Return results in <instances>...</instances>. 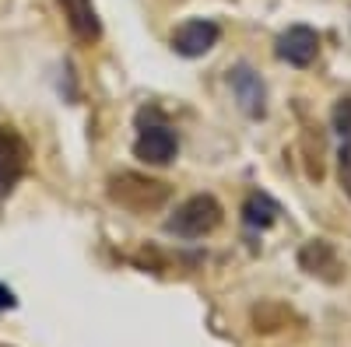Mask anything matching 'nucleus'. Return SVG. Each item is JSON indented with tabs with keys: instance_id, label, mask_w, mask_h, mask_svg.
<instances>
[{
	"instance_id": "obj_1",
	"label": "nucleus",
	"mask_w": 351,
	"mask_h": 347,
	"mask_svg": "<svg viewBox=\"0 0 351 347\" xmlns=\"http://www.w3.org/2000/svg\"><path fill=\"white\" fill-rule=\"evenodd\" d=\"M221 218H225V211L218 200L211 193H197L172 211V218L165 221V231L176 239H204L221 224Z\"/></svg>"
},
{
	"instance_id": "obj_2",
	"label": "nucleus",
	"mask_w": 351,
	"mask_h": 347,
	"mask_svg": "<svg viewBox=\"0 0 351 347\" xmlns=\"http://www.w3.org/2000/svg\"><path fill=\"white\" fill-rule=\"evenodd\" d=\"M109 200L134 214H144V211H155L165 204L169 186L148 176H137V172H120V176L109 179Z\"/></svg>"
},
{
	"instance_id": "obj_3",
	"label": "nucleus",
	"mask_w": 351,
	"mask_h": 347,
	"mask_svg": "<svg viewBox=\"0 0 351 347\" xmlns=\"http://www.w3.org/2000/svg\"><path fill=\"white\" fill-rule=\"evenodd\" d=\"M28 172V140L14 127H0V204Z\"/></svg>"
},
{
	"instance_id": "obj_4",
	"label": "nucleus",
	"mask_w": 351,
	"mask_h": 347,
	"mask_svg": "<svg viewBox=\"0 0 351 347\" xmlns=\"http://www.w3.org/2000/svg\"><path fill=\"white\" fill-rule=\"evenodd\" d=\"M134 155L144 165H169L180 155V137L172 133L169 123H141L137 140H134Z\"/></svg>"
},
{
	"instance_id": "obj_5",
	"label": "nucleus",
	"mask_w": 351,
	"mask_h": 347,
	"mask_svg": "<svg viewBox=\"0 0 351 347\" xmlns=\"http://www.w3.org/2000/svg\"><path fill=\"white\" fill-rule=\"evenodd\" d=\"M228 84H232V95H236L239 109L250 116V120H263V116H267V84H263V77L250 64L232 67Z\"/></svg>"
},
{
	"instance_id": "obj_6",
	"label": "nucleus",
	"mask_w": 351,
	"mask_h": 347,
	"mask_svg": "<svg viewBox=\"0 0 351 347\" xmlns=\"http://www.w3.org/2000/svg\"><path fill=\"white\" fill-rule=\"evenodd\" d=\"M221 39V25L211 21V18H190L183 21L180 28L172 32V49L186 56V60H197V56L211 53Z\"/></svg>"
},
{
	"instance_id": "obj_7",
	"label": "nucleus",
	"mask_w": 351,
	"mask_h": 347,
	"mask_svg": "<svg viewBox=\"0 0 351 347\" xmlns=\"http://www.w3.org/2000/svg\"><path fill=\"white\" fill-rule=\"evenodd\" d=\"M316 53H319V36L309 25H291L274 42V56L288 67H309L316 60Z\"/></svg>"
},
{
	"instance_id": "obj_8",
	"label": "nucleus",
	"mask_w": 351,
	"mask_h": 347,
	"mask_svg": "<svg viewBox=\"0 0 351 347\" xmlns=\"http://www.w3.org/2000/svg\"><path fill=\"white\" fill-rule=\"evenodd\" d=\"M64 8V18L71 25V32L81 39V42H95L102 36V21H99V11L92 0H56Z\"/></svg>"
},
{
	"instance_id": "obj_9",
	"label": "nucleus",
	"mask_w": 351,
	"mask_h": 347,
	"mask_svg": "<svg viewBox=\"0 0 351 347\" xmlns=\"http://www.w3.org/2000/svg\"><path fill=\"white\" fill-rule=\"evenodd\" d=\"M299 264H302V270L319 274L324 281H337V277H341L337 253H334V246H330V242H324V239H313V242L299 253Z\"/></svg>"
},
{
	"instance_id": "obj_10",
	"label": "nucleus",
	"mask_w": 351,
	"mask_h": 347,
	"mask_svg": "<svg viewBox=\"0 0 351 347\" xmlns=\"http://www.w3.org/2000/svg\"><path fill=\"white\" fill-rule=\"evenodd\" d=\"M278 214H281L278 200L267 196V193H250L246 204H243V221H246L250 228H260V231L271 228V224L278 221Z\"/></svg>"
},
{
	"instance_id": "obj_11",
	"label": "nucleus",
	"mask_w": 351,
	"mask_h": 347,
	"mask_svg": "<svg viewBox=\"0 0 351 347\" xmlns=\"http://www.w3.org/2000/svg\"><path fill=\"white\" fill-rule=\"evenodd\" d=\"M330 127L341 140H351V95H341L330 109Z\"/></svg>"
},
{
	"instance_id": "obj_12",
	"label": "nucleus",
	"mask_w": 351,
	"mask_h": 347,
	"mask_svg": "<svg viewBox=\"0 0 351 347\" xmlns=\"http://www.w3.org/2000/svg\"><path fill=\"white\" fill-rule=\"evenodd\" d=\"M337 176H341L344 193L351 196V140H344L341 148H337Z\"/></svg>"
},
{
	"instance_id": "obj_13",
	"label": "nucleus",
	"mask_w": 351,
	"mask_h": 347,
	"mask_svg": "<svg viewBox=\"0 0 351 347\" xmlns=\"http://www.w3.org/2000/svg\"><path fill=\"white\" fill-rule=\"evenodd\" d=\"M18 305V298H14V292L8 284H0V312H8V309H14Z\"/></svg>"
}]
</instances>
